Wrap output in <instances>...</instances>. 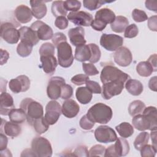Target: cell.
Wrapping results in <instances>:
<instances>
[{"label": "cell", "mask_w": 157, "mask_h": 157, "mask_svg": "<svg viewBox=\"0 0 157 157\" xmlns=\"http://www.w3.org/2000/svg\"><path fill=\"white\" fill-rule=\"evenodd\" d=\"M112 109L101 102L96 103L91 106L87 112L88 118L94 123L100 124L107 123L112 118Z\"/></svg>", "instance_id": "6da1fadb"}, {"label": "cell", "mask_w": 157, "mask_h": 157, "mask_svg": "<svg viewBox=\"0 0 157 157\" xmlns=\"http://www.w3.org/2000/svg\"><path fill=\"white\" fill-rule=\"evenodd\" d=\"M20 108L25 111L26 120L31 126L36 120L44 117L43 106L31 98H27L22 100L20 104Z\"/></svg>", "instance_id": "7a4b0ae2"}, {"label": "cell", "mask_w": 157, "mask_h": 157, "mask_svg": "<svg viewBox=\"0 0 157 157\" xmlns=\"http://www.w3.org/2000/svg\"><path fill=\"white\" fill-rule=\"evenodd\" d=\"M100 78L102 83L115 80H122L126 82L130 78V77L117 67L112 65H107L102 69Z\"/></svg>", "instance_id": "3957f363"}, {"label": "cell", "mask_w": 157, "mask_h": 157, "mask_svg": "<svg viewBox=\"0 0 157 157\" xmlns=\"http://www.w3.org/2000/svg\"><path fill=\"white\" fill-rule=\"evenodd\" d=\"M31 149L37 157H50L52 155L50 142L43 137H36L31 142Z\"/></svg>", "instance_id": "277c9868"}, {"label": "cell", "mask_w": 157, "mask_h": 157, "mask_svg": "<svg viewBox=\"0 0 157 157\" xmlns=\"http://www.w3.org/2000/svg\"><path fill=\"white\" fill-rule=\"evenodd\" d=\"M58 64L63 67H70L74 61V56L71 45L67 41L59 43L57 46Z\"/></svg>", "instance_id": "5b68a950"}, {"label": "cell", "mask_w": 157, "mask_h": 157, "mask_svg": "<svg viewBox=\"0 0 157 157\" xmlns=\"http://www.w3.org/2000/svg\"><path fill=\"white\" fill-rule=\"evenodd\" d=\"M18 26L12 22H4L1 25V36L10 44H17L20 38V33L16 28Z\"/></svg>", "instance_id": "8992f818"}, {"label": "cell", "mask_w": 157, "mask_h": 157, "mask_svg": "<svg viewBox=\"0 0 157 157\" xmlns=\"http://www.w3.org/2000/svg\"><path fill=\"white\" fill-rule=\"evenodd\" d=\"M123 44V38L113 34L104 33L100 39V44L105 50L110 52L116 51Z\"/></svg>", "instance_id": "52a82bcc"}, {"label": "cell", "mask_w": 157, "mask_h": 157, "mask_svg": "<svg viewBox=\"0 0 157 157\" xmlns=\"http://www.w3.org/2000/svg\"><path fill=\"white\" fill-rule=\"evenodd\" d=\"M132 123L133 126L140 131L156 130L157 128V123L154 122L148 115L144 113L135 115L132 120Z\"/></svg>", "instance_id": "ba28073f"}, {"label": "cell", "mask_w": 157, "mask_h": 157, "mask_svg": "<svg viewBox=\"0 0 157 157\" xmlns=\"http://www.w3.org/2000/svg\"><path fill=\"white\" fill-rule=\"evenodd\" d=\"M61 113V107L59 102L55 100L50 101L45 107L44 118L49 125H53L57 122Z\"/></svg>", "instance_id": "9c48e42d"}, {"label": "cell", "mask_w": 157, "mask_h": 157, "mask_svg": "<svg viewBox=\"0 0 157 157\" xmlns=\"http://www.w3.org/2000/svg\"><path fill=\"white\" fill-rule=\"evenodd\" d=\"M125 82L115 80L102 83V96L105 99H110L112 97L120 94L124 88Z\"/></svg>", "instance_id": "30bf717a"}, {"label": "cell", "mask_w": 157, "mask_h": 157, "mask_svg": "<svg viewBox=\"0 0 157 157\" xmlns=\"http://www.w3.org/2000/svg\"><path fill=\"white\" fill-rule=\"evenodd\" d=\"M96 140L101 143H110L115 142L117 136L115 131L108 126L102 125L98 126L94 131Z\"/></svg>", "instance_id": "8fae6325"}, {"label": "cell", "mask_w": 157, "mask_h": 157, "mask_svg": "<svg viewBox=\"0 0 157 157\" xmlns=\"http://www.w3.org/2000/svg\"><path fill=\"white\" fill-rule=\"evenodd\" d=\"M64 84H66V82L63 77L58 76L52 77L47 88L48 97L53 100L58 99L61 96V88Z\"/></svg>", "instance_id": "7c38bea8"}, {"label": "cell", "mask_w": 157, "mask_h": 157, "mask_svg": "<svg viewBox=\"0 0 157 157\" xmlns=\"http://www.w3.org/2000/svg\"><path fill=\"white\" fill-rule=\"evenodd\" d=\"M67 20L78 26H90L93 21L92 15L85 11L71 12L67 15Z\"/></svg>", "instance_id": "4fadbf2b"}, {"label": "cell", "mask_w": 157, "mask_h": 157, "mask_svg": "<svg viewBox=\"0 0 157 157\" xmlns=\"http://www.w3.org/2000/svg\"><path fill=\"white\" fill-rule=\"evenodd\" d=\"M31 28L37 34L39 40H47L52 39L53 33L52 28L40 20H37L32 23Z\"/></svg>", "instance_id": "5bb4252c"}, {"label": "cell", "mask_w": 157, "mask_h": 157, "mask_svg": "<svg viewBox=\"0 0 157 157\" xmlns=\"http://www.w3.org/2000/svg\"><path fill=\"white\" fill-rule=\"evenodd\" d=\"M10 90L14 93L25 92L30 87L29 78L25 75H21L11 79L9 83Z\"/></svg>", "instance_id": "9a60e30c"}, {"label": "cell", "mask_w": 157, "mask_h": 157, "mask_svg": "<svg viewBox=\"0 0 157 157\" xmlns=\"http://www.w3.org/2000/svg\"><path fill=\"white\" fill-rule=\"evenodd\" d=\"M114 61L119 66L126 67L132 61V55L131 51L126 47H121L118 48L113 55Z\"/></svg>", "instance_id": "2e32d148"}, {"label": "cell", "mask_w": 157, "mask_h": 157, "mask_svg": "<svg viewBox=\"0 0 157 157\" xmlns=\"http://www.w3.org/2000/svg\"><path fill=\"white\" fill-rule=\"evenodd\" d=\"M68 36L71 43L77 47L85 45L86 42L85 39V31L81 26L71 28L68 31Z\"/></svg>", "instance_id": "e0dca14e"}, {"label": "cell", "mask_w": 157, "mask_h": 157, "mask_svg": "<svg viewBox=\"0 0 157 157\" xmlns=\"http://www.w3.org/2000/svg\"><path fill=\"white\" fill-rule=\"evenodd\" d=\"M20 40L33 46L36 45L39 41L36 33L31 27L22 26L19 29Z\"/></svg>", "instance_id": "ac0fdd59"}, {"label": "cell", "mask_w": 157, "mask_h": 157, "mask_svg": "<svg viewBox=\"0 0 157 157\" xmlns=\"http://www.w3.org/2000/svg\"><path fill=\"white\" fill-rule=\"evenodd\" d=\"M80 110L78 104L73 99H69L65 101L61 107V112L64 116L72 118L77 116Z\"/></svg>", "instance_id": "d6986e66"}, {"label": "cell", "mask_w": 157, "mask_h": 157, "mask_svg": "<svg viewBox=\"0 0 157 157\" xmlns=\"http://www.w3.org/2000/svg\"><path fill=\"white\" fill-rule=\"evenodd\" d=\"M14 14L17 20L20 23H27L29 22L33 16L31 9L23 4L17 7L14 11Z\"/></svg>", "instance_id": "ffe728a7"}, {"label": "cell", "mask_w": 157, "mask_h": 157, "mask_svg": "<svg viewBox=\"0 0 157 157\" xmlns=\"http://www.w3.org/2000/svg\"><path fill=\"white\" fill-rule=\"evenodd\" d=\"M0 113L2 115H8L10 110L15 108L12 96L6 93H1L0 95Z\"/></svg>", "instance_id": "44dd1931"}, {"label": "cell", "mask_w": 157, "mask_h": 157, "mask_svg": "<svg viewBox=\"0 0 157 157\" xmlns=\"http://www.w3.org/2000/svg\"><path fill=\"white\" fill-rule=\"evenodd\" d=\"M41 67L43 71L47 74H53L58 66L56 58L54 55H47L40 56Z\"/></svg>", "instance_id": "7402d4cb"}, {"label": "cell", "mask_w": 157, "mask_h": 157, "mask_svg": "<svg viewBox=\"0 0 157 157\" xmlns=\"http://www.w3.org/2000/svg\"><path fill=\"white\" fill-rule=\"evenodd\" d=\"M1 131L2 130L5 134L8 136L15 137L18 136L21 131V128L18 123H15L12 121H7L3 119L1 120Z\"/></svg>", "instance_id": "603a6c76"}, {"label": "cell", "mask_w": 157, "mask_h": 157, "mask_svg": "<svg viewBox=\"0 0 157 157\" xmlns=\"http://www.w3.org/2000/svg\"><path fill=\"white\" fill-rule=\"evenodd\" d=\"M47 1H30L33 15L37 19H41L47 13V9L45 5Z\"/></svg>", "instance_id": "cb8c5ba5"}, {"label": "cell", "mask_w": 157, "mask_h": 157, "mask_svg": "<svg viewBox=\"0 0 157 157\" xmlns=\"http://www.w3.org/2000/svg\"><path fill=\"white\" fill-rule=\"evenodd\" d=\"M115 17V13L112 10L108 8H103L96 12L94 19L99 20L107 25L113 23Z\"/></svg>", "instance_id": "d4e9b609"}, {"label": "cell", "mask_w": 157, "mask_h": 157, "mask_svg": "<svg viewBox=\"0 0 157 157\" xmlns=\"http://www.w3.org/2000/svg\"><path fill=\"white\" fill-rule=\"evenodd\" d=\"M115 141L116 142L113 145V147L117 157L127 155L130 150L128 142L123 137L117 138Z\"/></svg>", "instance_id": "484cf974"}, {"label": "cell", "mask_w": 157, "mask_h": 157, "mask_svg": "<svg viewBox=\"0 0 157 157\" xmlns=\"http://www.w3.org/2000/svg\"><path fill=\"white\" fill-rule=\"evenodd\" d=\"M125 88L129 93L133 96L140 95L144 90L142 83L135 79H128L125 82Z\"/></svg>", "instance_id": "4316f807"}, {"label": "cell", "mask_w": 157, "mask_h": 157, "mask_svg": "<svg viewBox=\"0 0 157 157\" xmlns=\"http://www.w3.org/2000/svg\"><path fill=\"white\" fill-rule=\"evenodd\" d=\"M91 56V50L88 45L85 44L76 47L74 58L77 61L83 63L89 61Z\"/></svg>", "instance_id": "83f0119b"}, {"label": "cell", "mask_w": 157, "mask_h": 157, "mask_svg": "<svg viewBox=\"0 0 157 157\" xmlns=\"http://www.w3.org/2000/svg\"><path fill=\"white\" fill-rule=\"evenodd\" d=\"M75 96L78 101L82 104L89 103L93 97L92 93L86 86L78 87L76 90Z\"/></svg>", "instance_id": "f1b7e54d"}, {"label": "cell", "mask_w": 157, "mask_h": 157, "mask_svg": "<svg viewBox=\"0 0 157 157\" xmlns=\"http://www.w3.org/2000/svg\"><path fill=\"white\" fill-rule=\"evenodd\" d=\"M129 25V21L127 18L123 16H117L115 20L110 24L111 29L113 31L118 33H123Z\"/></svg>", "instance_id": "f546056e"}, {"label": "cell", "mask_w": 157, "mask_h": 157, "mask_svg": "<svg viewBox=\"0 0 157 157\" xmlns=\"http://www.w3.org/2000/svg\"><path fill=\"white\" fill-rule=\"evenodd\" d=\"M8 116L10 121L18 124H21L26 120V115L25 111L20 108L12 109Z\"/></svg>", "instance_id": "4dcf8cb0"}, {"label": "cell", "mask_w": 157, "mask_h": 157, "mask_svg": "<svg viewBox=\"0 0 157 157\" xmlns=\"http://www.w3.org/2000/svg\"><path fill=\"white\" fill-rule=\"evenodd\" d=\"M118 134L123 138L131 136L134 133L133 126L127 122H123L115 127Z\"/></svg>", "instance_id": "1f68e13d"}, {"label": "cell", "mask_w": 157, "mask_h": 157, "mask_svg": "<svg viewBox=\"0 0 157 157\" xmlns=\"http://www.w3.org/2000/svg\"><path fill=\"white\" fill-rule=\"evenodd\" d=\"M136 71L139 75L145 77L150 76L154 72L152 66L147 61L139 63L136 66Z\"/></svg>", "instance_id": "d6a6232c"}, {"label": "cell", "mask_w": 157, "mask_h": 157, "mask_svg": "<svg viewBox=\"0 0 157 157\" xmlns=\"http://www.w3.org/2000/svg\"><path fill=\"white\" fill-rule=\"evenodd\" d=\"M145 107V104L140 100H135L130 103L128 107V112L132 117L142 113Z\"/></svg>", "instance_id": "836d02e7"}, {"label": "cell", "mask_w": 157, "mask_h": 157, "mask_svg": "<svg viewBox=\"0 0 157 157\" xmlns=\"http://www.w3.org/2000/svg\"><path fill=\"white\" fill-rule=\"evenodd\" d=\"M52 12L53 15L56 18L58 17H65L67 11L64 7V1H55L52 4Z\"/></svg>", "instance_id": "e575fe53"}, {"label": "cell", "mask_w": 157, "mask_h": 157, "mask_svg": "<svg viewBox=\"0 0 157 157\" xmlns=\"http://www.w3.org/2000/svg\"><path fill=\"white\" fill-rule=\"evenodd\" d=\"M150 135L147 132L142 131L136 137L134 141V147L137 150L140 151L141 148L148 144Z\"/></svg>", "instance_id": "d590c367"}, {"label": "cell", "mask_w": 157, "mask_h": 157, "mask_svg": "<svg viewBox=\"0 0 157 157\" xmlns=\"http://www.w3.org/2000/svg\"><path fill=\"white\" fill-rule=\"evenodd\" d=\"M35 131L39 134L45 132L49 128V124L45 121L44 117L36 120L33 125Z\"/></svg>", "instance_id": "8d00e7d4"}, {"label": "cell", "mask_w": 157, "mask_h": 157, "mask_svg": "<svg viewBox=\"0 0 157 157\" xmlns=\"http://www.w3.org/2000/svg\"><path fill=\"white\" fill-rule=\"evenodd\" d=\"M33 45L23 42H20L17 47V53L21 57L28 56L33 50Z\"/></svg>", "instance_id": "74e56055"}, {"label": "cell", "mask_w": 157, "mask_h": 157, "mask_svg": "<svg viewBox=\"0 0 157 157\" xmlns=\"http://www.w3.org/2000/svg\"><path fill=\"white\" fill-rule=\"evenodd\" d=\"M112 1H98V0H84L83 1V6L90 10H94L99 9L102 4L105 3H110Z\"/></svg>", "instance_id": "f35d334b"}, {"label": "cell", "mask_w": 157, "mask_h": 157, "mask_svg": "<svg viewBox=\"0 0 157 157\" xmlns=\"http://www.w3.org/2000/svg\"><path fill=\"white\" fill-rule=\"evenodd\" d=\"M88 45L90 48L91 54V56L89 61L93 64L96 63L98 62V61L101 58V50L99 47L95 44H89Z\"/></svg>", "instance_id": "ab89813d"}, {"label": "cell", "mask_w": 157, "mask_h": 157, "mask_svg": "<svg viewBox=\"0 0 157 157\" xmlns=\"http://www.w3.org/2000/svg\"><path fill=\"white\" fill-rule=\"evenodd\" d=\"M40 56L47 55H54L55 54V45L50 42H45L39 48Z\"/></svg>", "instance_id": "60d3db41"}, {"label": "cell", "mask_w": 157, "mask_h": 157, "mask_svg": "<svg viewBox=\"0 0 157 157\" xmlns=\"http://www.w3.org/2000/svg\"><path fill=\"white\" fill-rule=\"evenodd\" d=\"M140 151V155L143 157H154L156 153L157 148H156L153 145L146 144L144 145Z\"/></svg>", "instance_id": "b9f144b4"}, {"label": "cell", "mask_w": 157, "mask_h": 157, "mask_svg": "<svg viewBox=\"0 0 157 157\" xmlns=\"http://www.w3.org/2000/svg\"><path fill=\"white\" fill-rule=\"evenodd\" d=\"M64 7L67 11L77 12L81 7V2L80 1L76 0H67L64 1Z\"/></svg>", "instance_id": "7bdbcfd3"}, {"label": "cell", "mask_w": 157, "mask_h": 157, "mask_svg": "<svg viewBox=\"0 0 157 157\" xmlns=\"http://www.w3.org/2000/svg\"><path fill=\"white\" fill-rule=\"evenodd\" d=\"M132 17L136 22H142L148 20L147 13L142 10L134 9L132 12Z\"/></svg>", "instance_id": "ee69618b"}, {"label": "cell", "mask_w": 157, "mask_h": 157, "mask_svg": "<svg viewBox=\"0 0 157 157\" xmlns=\"http://www.w3.org/2000/svg\"><path fill=\"white\" fill-rule=\"evenodd\" d=\"M139 33V29L136 24H131L128 25L125 30L124 33V36L126 38H133L137 36Z\"/></svg>", "instance_id": "f6af8a7d"}, {"label": "cell", "mask_w": 157, "mask_h": 157, "mask_svg": "<svg viewBox=\"0 0 157 157\" xmlns=\"http://www.w3.org/2000/svg\"><path fill=\"white\" fill-rule=\"evenodd\" d=\"M105 148L104 146L98 144L93 146L88 151L89 156H102L104 155Z\"/></svg>", "instance_id": "bcb514c9"}, {"label": "cell", "mask_w": 157, "mask_h": 157, "mask_svg": "<svg viewBox=\"0 0 157 157\" xmlns=\"http://www.w3.org/2000/svg\"><path fill=\"white\" fill-rule=\"evenodd\" d=\"M82 68H83L84 72L88 76L96 75L99 74L98 70L96 69V67L93 63H83Z\"/></svg>", "instance_id": "7dc6e473"}, {"label": "cell", "mask_w": 157, "mask_h": 157, "mask_svg": "<svg viewBox=\"0 0 157 157\" xmlns=\"http://www.w3.org/2000/svg\"><path fill=\"white\" fill-rule=\"evenodd\" d=\"M86 87L92 93L94 94H101L102 92V89L100 85L93 80H88L85 83Z\"/></svg>", "instance_id": "c3c4849f"}, {"label": "cell", "mask_w": 157, "mask_h": 157, "mask_svg": "<svg viewBox=\"0 0 157 157\" xmlns=\"http://www.w3.org/2000/svg\"><path fill=\"white\" fill-rule=\"evenodd\" d=\"M95 123L90 120L86 115H83L79 121L80 126L85 130H90L94 126Z\"/></svg>", "instance_id": "681fc988"}, {"label": "cell", "mask_w": 157, "mask_h": 157, "mask_svg": "<svg viewBox=\"0 0 157 157\" xmlns=\"http://www.w3.org/2000/svg\"><path fill=\"white\" fill-rule=\"evenodd\" d=\"M73 88L72 87L67 84H64L61 88V98L63 99H69L72 96Z\"/></svg>", "instance_id": "f907efd6"}, {"label": "cell", "mask_w": 157, "mask_h": 157, "mask_svg": "<svg viewBox=\"0 0 157 157\" xmlns=\"http://www.w3.org/2000/svg\"><path fill=\"white\" fill-rule=\"evenodd\" d=\"M89 80V76L86 74H77L74 75L71 78V82L75 85H82Z\"/></svg>", "instance_id": "816d5d0a"}, {"label": "cell", "mask_w": 157, "mask_h": 157, "mask_svg": "<svg viewBox=\"0 0 157 157\" xmlns=\"http://www.w3.org/2000/svg\"><path fill=\"white\" fill-rule=\"evenodd\" d=\"M55 25L59 29H64L68 26V20L63 16L58 17L55 21Z\"/></svg>", "instance_id": "f5cc1de1"}, {"label": "cell", "mask_w": 157, "mask_h": 157, "mask_svg": "<svg viewBox=\"0 0 157 157\" xmlns=\"http://www.w3.org/2000/svg\"><path fill=\"white\" fill-rule=\"evenodd\" d=\"M73 155L75 156H89L87 147L84 145H80L77 147L73 152Z\"/></svg>", "instance_id": "db71d44e"}, {"label": "cell", "mask_w": 157, "mask_h": 157, "mask_svg": "<svg viewBox=\"0 0 157 157\" xmlns=\"http://www.w3.org/2000/svg\"><path fill=\"white\" fill-rule=\"evenodd\" d=\"M52 42L55 46H57L59 43L64 41H67L66 36L62 33H55L52 39Z\"/></svg>", "instance_id": "11a10c76"}, {"label": "cell", "mask_w": 157, "mask_h": 157, "mask_svg": "<svg viewBox=\"0 0 157 157\" xmlns=\"http://www.w3.org/2000/svg\"><path fill=\"white\" fill-rule=\"evenodd\" d=\"M106 25H107L102 21L97 19H94L90 26L93 29L98 31H101L106 27Z\"/></svg>", "instance_id": "9f6ffc18"}, {"label": "cell", "mask_w": 157, "mask_h": 157, "mask_svg": "<svg viewBox=\"0 0 157 157\" xmlns=\"http://www.w3.org/2000/svg\"><path fill=\"white\" fill-rule=\"evenodd\" d=\"M148 27L153 31H157V16L153 15L148 19Z\"/></svg>", "instance_id": "6f0895ef"}, {"label": "cell", "mask_w": 157, "mask_h": 157, "mask_svg": "<svg viewBox=\"0 0 157 157\" xmlns=\"http://www.w3.org/2000/svg\"><path fill=\"white\" fill-rule=\"evenodd\" d=\"M145 7L150 10L155 12H157V1H146L145 2Z\"/></svg>", "instance_id": "680465c9"}, {"label": "cell", "mask_w": 157, "mask_h": 157, "mask_svg": "<svg viewBox=\"0 0 157 157\" xmlns=\"http://www.w3.org/2000/svg\"><path fill=\"white\" fill-rule=\"evenodd\" d=\"M8 142L7 137L2 132L0 134V150H5L7 148V145Z\"/></svg>", "instance_id": "91938a15"}, {"label": "cell", "mask_w": 157, "mask_h": 157, "mask_svg": "<svg viewBox=\"0 0 157 157\" xmlns=\"http://www.w3.org/2000/svg\"><path fill=\"white\" fill-rule=\"evenodd\" d=\"M104 156H105V157H107V156L117 157V156L115 152V150H114L113 145L109 146L107 149H105Z\"/></svg>", "instance_id": "94428289"}, {"label": "cell", "mask_w": 157, "mask_h": 157, "mask_svg": "<svg viewBox=\"0 0 157 157\" xmlns=\"http://www.w3.org/2000/svg\"><path fill=\"white\" fill-rule=\"evenodd\" d=\"M9 58V53L3 49H1V65L6 63Z\"/></svg>", "instance_id": "6125c7cd"}, {"label": "cell", "mask_w": 157, "mask_h": 157, "mask_svg": "<svg viewBox=\"0 0 157 157\" xmlns=\"http://www.w3.org/2000/svg\"><path fill=\"white\" fill-rule=\"evenodd\" d=\"M147 61L151 64L153 69V71L156 72L157 71V67H156V54H153L151 55Z\"/></svg>", "instance_id": "be15d7a7"}, {"label": "cell", "mask_w": 157, "mask_h": 157, "mask_svg": "<svg viewBox=\"0 0 157 157\" xmlns=\"http://www.w3.org/2000/svg\"><path fill=\"white\" fill-rule=\"evenodd\" d=\"M156 78H157V77L154 76V77H151L148 82V87L151 90H152L153 91H156V90H157Z\"/></svg>", "instance_id": "e7e4bbea"}, {"label": "cell", "mask_w": 157, "mask_h": 157, "mask_svg": "<svg viewBox=\"0 0 157 157\" xmlns=\"http://www.w3.org/2000/svg\"><path fill=\"white\" fill-rule=\"evenodd\" d=\"M21 156H35V155L31 148H27L22 151Z\"/></svg>", "instance_id": "03108f58"}, {"label": "cell", "mask_w": 157, "mask_h": 157, "mask_svg": "<svg viewBox=\"0 0 157 157\" xmlns=\"http://www.w3.org/2000/svg\"><path fill=\"white\" fill-rule=\"evenodd\" d=\"M150 136L151 142H153V145L156 148V130L151 131Z\"/></svg>", "instance_id": "003e7915"}]
</instances>
